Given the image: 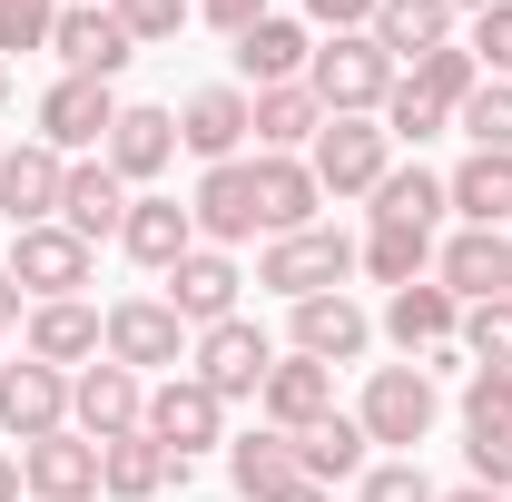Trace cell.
<instances>
[{"instance_id":"6da1fadb","label":"cell","mask_w":512,"mask_h":502,"mask_svg":"<svg viewBox=\"0 0 512 502\" xmlns=\"http://www.w3.org/2000/svg\"><path fill=\"white\" fill-rule=\"evenodd\" d=\"M394 79L404 69L384 60L375 30H335V40H316V60H306V89H316L325 119H375L384 99H394Z\"/></svg>"},{"instance_id":"7a4b0ae2","label":"cell","mask_w":512,"mask_h":502,"mask_svg":"<svg viewBox=\"0 0 512 502\" xmlns=\"http://www.w3.org/2000/svg\"><path fill=\"white\" fill-rule=\"evenodd\" d=\"M345 276H355V237H335V227L266 237V256H256V286H266V296H286V306H306V296H335Z\"/></svg>"},{"instance_id":"3957f363","label":"cell","mask_w":512,"mask_h":502,"mask_svg":"<svg viewBox=\"0 0 512 502\" xmlns=\"http://www.w3.org/2000/svg\"><path fill=\"white\" fill-rule=\"evenodd\" d=\"M434 414H444V394H434L424 365H375L365 375V404H355L365 443H394V453H414V443L434 434Z\"/></svg>"},{"instance_id":"277c9868","label":"cell","mask_w":512,"mask_h":502,"mask_svg":"<svg viewBox=\"0 0 512 502\" xmlns=\"http://www.w3.org/2000/svg\"><path fill=\"white\" fill-rule=\"evenodd\" d=\"M306 168H316L325 197H375L384 168H394V138H384V119H325L316 148H306Z\"/></svg>"},{"instance_id":"5b68a950","label":"cell","mask_w":512,"mask_h":502,"mask_svg":"<svg viewBox=\"0 0 512 502\" xmlns=\"http://www.w3.org/2000/svg\"><path fill=\"white\" fill-rule=\"evenodd\" d=\"M188 325H178V306H168V296H119V306H109V365H128V375H158V365H168V375H188Z\"/></svg>"},{"instance_id":"8992f818","label":"cell","mask_w":512,"mask_h":502,"mask_svg":"<svg viewBox=\"0 0 512 502\" xmlns=\"http://www.w3.org/2000/svg\"><path fill=\"white\" fill-rule=\"evenodd\" d=\"M89 266H99V247H79L60 217H50V227H10V286H20L30 306L79 296V286H89Z\"/></svg>"},{"instance_id":"52a82bcc","label":"cell","mask_w":512,"mask_h":502,"mask_svg":"<svg viewBox=\"0 0 512 502\" xmlns=\"http://www.w3.org/2000/svg\"><path fill=\"white\" fill-rule=\"evenodd\" d=\"M266 365H276V345L256 335L247 315H227V325H207L188 345V375L217 394V404H247V394H266Z\"/></svg>"},{"instance_id":"ba28073f","label":"cell","mask_w":512,"mask_h":502,"mask_svg":"<svg viewBox=\"0 0 512 502\" xmlns=\"http://www.w3.org/2000/svg\"><path fill=\"white\" fill-rule=\"evenodd\" d=\"M20 355H30V365H60V375H79V365H99V355H109V315L89 306V296L30 306V315H20Z\"/></svg>"},{"instance_id":"9c48e42d","label":"cell","mask_w":512,"mask_h":502,"mask_svg":"<svg viewBox=\"0 0 512 502\" xmlns=\"http://www.w3.org/2000/svg\"><path fill=\"white\" fill-rule=\"evenodd\" d=\"M50 50H60L69 79H119L138 60V40L119 30V10L109 0H60V20H50Z\"/></svg>"},{"instance_id":"30bf717a","label":"cell","mask_w":512,"mask_h":502,"mask_svg":"<svg viewBox=\"0 0 512 502\" xmlns=\"http://www.w3.org/2000/svg\"><path fill=\"white\" fill-rule=\"evenodd\" d=\"M109 128H119V89L109 79H50L40 89V138L60 148V158H79V148H109Z\"/></svg>"},{"instance_id":"8fae6325","label":"cell","mask_w":512,"mask_h":502,"mask_svg":"<svg viewBox=\"0 0 512 502\" xmlns=\"http://www.w3.org/2000/svg\"><path fill=\"white\" fill-rule=\"evenodd\" d=\"M138 414H148V384L128 375V365H79L69 375V434H89V443H119V434H138Z\"/></svg>"},{"instance_id":"7c38bea8","label":"cell","mask_w":512,"mask_h":502,"mask_svg":"<svg viewBox=\"0 0 512 502\" xmlns=\"http://www.w3.org/2000/svg\"><path fill=\"white\" fill-rule=\"evenodd\" d=\"M138 424H148V434L168 443L178 463H197L207 443H227V404H217V394H207L197 375H168L158 394H148V414H138Z\"/></svg>"},{"instance_id":"4fadbf2b","label":"cell","mask_w":512,"mask_h":502,"mask_svg":"<svg viewBox=\"0 0 512 502\" xmlns=\"http://www.w3.org/2000/svg\"><path fill=\"white\" fill-rule=\"evenodd\" d=\"M0 434L10 443H40V434H69V375L60 365H0Z\"/></svg>"},{"instance_id":"5bb4252c","label":"cell","mask_w":512,"mask_h":502,"mask_svg":"<svg viewBox=\"0 0 512 502\" xmlns=\"http://www.w3.org/2000/svg\"><path fill=\"white\" fill-rule=\"evenodd\" d=\"M60 178H69V158L50 138L0 148V217H10V227H50V217H60Z\"/></svg>"},{"instance_id":"9a60e30c","label":"cell","mask_w":512,"mask_h":502,"mask_svg":"<svg viewBox=\"0 0 512 502\" xmlns=\"http://www.w3.org/2000/svg\"><path fill=\"white\" fill-rule=\"evenodd\" d=\"M237 286H247V276H237V256H227V247H188L178 266H168V306H178L188 335L227 325V315H237Z\"/></svg>"},{"instance_id":"2e32d148","label":"cell","mask_w":512,"mask_h":502,"mask_svg":"<svg viewBox=\"0 0 512 502\" xmlns=\"http://www.w3.org/2000/svg\"><path fill=\"white\" fill-rule=\"evenodd\" d=\"M60 227L79 237V247H99V237H119V227H128V178L109 168V158H69V178H60Z\"/></svg>"},{"instance_id":"e0dca14e","label":"cell","mask_w":512,"mask_h":502,"mask_svg":"<svg viewBox=\"0 0 512 502\" xmlns=\"http://www.w3.org/2000/svg\"><path fill=\"white\" fill-rule=\"evenodd\" d=\"M188 473H197V463H178L148 424L119 434V443H99V493H109V502H158L168 483H188Z\"/></svg>"},{"instance_id":"ac0fdd59","label":"cell","mask_w":512,"mask_h":502,"mask_svg":"<svg viewBox=\"0 0 512 502\" xmlns=\"http://www.w3.org/2000/svg\"><path fill=\"white\" fill-rule=\"evenodd\" d=\"M188 217H197V247H237V237H266L256 227V168L247 158H227V168H207L188 197Z\"/></svg>"},{"instance_id":"d6986e66","label":"cell","mask_w":512,"mask_h":502,"mask_svg":"<svg viewBox=\"0 0 512 502\" xmlns=\"http://www.w3.org/2000/svg\"><path fill=\"white\" fill-rule=\"evenodd\" d=\"M247 138H256L247 89H188V99H178V148H197L207 168H227Z\"/></svg>"},{"instance_id":"ffe728a7","label":"cell","mask_w":512,"mask_h":502,"mask_svg":"<svg viewBox=\"0 0 512 502\" xmlns=\"http://www.w3.org/2000/svg\"><path fill=\"white\" fill-rule=\"evenodd\" d=\"M20 483H30V502H89V493H99V443H89V434L20 443Z\"/></svg>"},{"instance_id":"44dd1931","label":"cell","mask_w":512,"mask_h":502,"mask_svg":"<svg viewBox=\"0 0 512 502\" xmlns=\"http://www.w3.org/2000/svg\"><path fill=\"white\" fill-rule=\"evenodd\" d=\"M512 276V237L503 227H463L444 256H434V286H453V306H493Z\"/></svg>"},{"instance_id":"7402d4cb","label":"cell","mask_w":512,"mask_h":502,"mask_svg":"<svg viewBox=\"0 0 512 502\" xmlns=\"http://www.w3.org/2000/svg\"><path fill=\"white\" fill-rule=\"evenodd\" d=\"M256 404H266V424H276V434H306L316 414H335V365H316V355H276Z\"/></svg>"},{"instance_id":"603a6c76","label":"cell","mask_w":512,"mask_h":502,"mask_svg":"<svg viewBox=\"0 0 512 502\" xmlns=\"http://www.w3.org/2000/svg\"><path fill=\"white\" fill-rule=\"evenodd\" d=\"M384 335L404 345V365H414V355H434V345H453V335H463L453 286H434V276H424V286H394V296H384Z\"/></svg>"},{"instance_id":"cb8c5ba5","label":"cell","mask_w":512,"mask_h":502,"mask_svg":"<svg viewBox=\"0 0 512 502\" xmlns=\"http://www.w3.org/2000/svg\"><path fill=\"white\" fill-rule=\"evenodd\" d=\"M365 345H375V315L355 306L345 286H335V296H306V306H296V355H316V365H355Z\"/></svg>"},{"instance_id":"d4e9b609","label":"cell","mask_w":512,"mask_h":502,"mask_svg":"<svg viewBox=\"0 0 512 502\" xmlns=\"http://www.w3.org/2000/svg\"><path fill=\"white\" fill-rule=\"evenodd\" d=\"M247 168H256V227H266V237L316 227L325 188H316V168H306V158H247Z\"/></svg>"},{"instance_id":"484cf974","label":"cell","mask_w":512,"mask_h":502,"mask_svg":"<svg viewBox=\"0 0 512 502\" xmlns=\"http://www.w3.org/2000/svg\"><path fill=\"white\" fill-rule=\"evenodd\" d=\"M247 109H256V158H296V148H316V89L306 79H286V89H247Z\"/></svg>"},{"instance_id":"4316f807","label":"cell","mask_w":512,"mask_h":502,"mask_svg":"<svg viewBox=\"0 0 512 502\" xmlns=\"http://www.w3.org/2000/svg\"><path fill=\"white\" fill-rule=\"evenodd\" d=\"M119 247L148 266V276H168L178 256L197 247V217L178 207V197H128V227H119Z\"/></svg>"},{"instance_id":"83f0119b","label":"cell","mask_w":512,"mask_h":502,"mask_svg":"<svg viewBox=\"0 0 512 502\" xmlns=\"http://www.w3.org/2000/svg\"><path fill=\"white\" fill-rule=\"evenodd\" d=\"M109 168H119L128 188H148L168 158H178V109H119V128H109V148H99Z\"/></svg>"},{"instance_id":"f1b7e54d","label":"cell","mask_w":512,"mask_h":502,"mask_svg":"<svg viewBox=\"0 0 512 502\" xmlns=\"http://www.w3.org/2000/svg\"><path fill=\"white\" fill-rule=\"evenodd\" d=\"M365 453H375V443H365V424H355V414H316V424L296 434V473L335 493V483H365Z\"/></svg>"},{"instance_id":"f546056e","label":"cell","mask_w":512,"mask_h":502,"mask_svg":"<svg viewBox=\"0 0 512 502\" xmlns=\"http://www.w3.org/2000/svg\"><path fill=\"white\" fill-rule=\"evenodd\" d=\"M227 483H237L247 502H276L286 483H306V473H296V434H276V424L237 434V443H227Z\"/></svg>"},{"instance_id":"4dcf8cb0","label":"cell","mask_w":512,"mask_h":502,"mask_svg":"<svg viewBox=\"0 0 512 502\" xmlns=\"http://www.w3.org/2000/svg\"><path fill=\"white\" fill-rule=\"evenodd\" d=\"M306 60H316V40H306V20H256L247 40H237V69H247L256 89H286V79H306Z\"/></svg>"},{"instance_id":"1f68e13d","label":"cell","mask_w":512,"mask_h":502,"mask_svg":"<svg viewBox=\"0 0 512 502\" xmlns=\"http://www.w3.org/2000/svg\"><path fill=\"white\" fill-rule=\"evenodd\" d=\"M375 40H384V60H424V50H444L453 40V0H375Z\"/></svg>"},{"instance_id":"d6a6232c","label":"cell","mask_w":512,"mask_h":502,"mask_svg":"<svg viewBox=\"0 0 512 502\" xmlns=\"http://www.w3.org/2000/svg\"><path fill=\"white\" fill-rule=\"evenodd\" d=\"M444 197H453L463 227H512V158H483V148H473V158L444 178Z\"/></svg>"},{"instance_id":"836d02e7","label":"cell","mask_w":512,"mask_h":502,"mask_svg":"<svg viewBox=\"0 0 512 502\" xmlns=\"http://www.w3.org/2000/svg\"><path fill=\"white\" fill-rule=\"evenodd\" d=\"M355 266L375 276L384 296H394V286H424V276H434V237H424V227H375V237L355 247Z\"/></svg>"},{"instance_id":"e575fe53","label":"cell","mask_w":512,"mask_h":502,"mask_svg":"<svg viewBox=\"0 0 512 502\" xmlns=\"http://www.w3.org/2000/svg\"><path fill=\"white\" fill-rule=\"evenodd\" d=\"M453 197L434 168H384V188H375V227H424L434 237V217H444Z\"/></svg>"},{"instance_id":"d590c367","label":"cell","mask_w":512,"mask_h":502,"mask_svg":"<svg viewBox=\"0 0 512 502\" xmlns=\"http://www.w3.org/2000/svg\"><path fill=\"white\" fill-rule=\"evenodd\" d=\"M404 89H414V99H434V109H463V99H473V89H483V60H473V50H463V40H444V50H424V60L404 69Z\"/></svg>"},{"instance_id":"8d00e7d4","label":"cell","mask_w":512,"mask_h":502,"mask_svg":"<svg viewBox=\"0 0 512 502\" xmlns=\"http://www.w3.org/2000/svg\"><path fill=\"white\" fill-rule=\"evenodd\" d=\"M453 128H463L483 158H512V79H483V89L453 109Z\"/></svg>"},{"instance_id":"74e56055","label":"cell","mask_w":512,"mask_h":502,"mask_svg":"<svg viewBox=\"0 0 512 502\" xmlns=\"http://www.w3.org/2000/svg\"><path fill=\"white\" fill-rule=\"evenodd\" d=\"M463 355L512 375V296H493V306H463Z\"/></svg>"},{"instance_id":"f35d334b","label":"cell","mask_w":512,"mask_h":502,"mask_svg":"<svg viewBox=\"0 0 512 502\" xmlns=\"http://www.w3.org/2000/svg\"><path fill=\"white\" fill-rule=\"evenodd\" d=\"M375 119H384V138H394V148H424V138H444V128H453L444 109H434V99H414L404 79H394V99H384Z\"/></svg>"},{"instance_id":"ab89813d","label":"cell","mask_w":512,"mask_h":502,"mask_svg":"<svg viewBox=\"0 0 512 502\" xmlns=\"http://www.w3.org/2000/svg\"><path fill=\"white\" fill-rule=\"evenodd\" d=\"M493 424H512V375L503 365H473L463 375V434H493Z\"/></svg>"},{"instance_id":"60d3db41","label":"cell","mask_w":512,"mask_h":502,"mask_svg":"<svg viewBox=\"0 0 512 502\" xmlns=\"http://www.w3.org/2000/svg\"><path fill=\"white\" fill-rule=\"evenodd\" d=\"M109 10H119V30L138 40V50H158V40H178V30H188L197 0H109Z\"/></svg>"},{"instance_id":"b9f144b4","label":"cell","mask_w":512,"mask_h":502,"mask_svg":"<svg viewBox=\"0 0 512 502\" xmlns=\"http://www.w3.org/2000/svg\"><path fill=\"white\" fill-rule=\"evenodd\" d=\"M355 502H434V483H424V463H414V453H394V463H365Z\"/></svg>"},{"instance_id":"7bdbcfd3","label":"cell","mask_w":512,"mask_h":502,"mask_svg":"<svg viewBox=\"0 0 512 502\" xmlns=\"http://www.w3.org/2000/svg\"><path fill=\"white\" fill-rule=\"evenodd\" d=\"M50 20H60V0H0V60L10 50H50Z\"/></svg>"},{"instance_id":"ee69618b","label":"cell","mask_w":512,"mask_h":502,"mask_svg":"<svg viewBox=\"0 0 512 502\" xmlns=\"http://www.w3.org/2000/svg\"><path fill=\"white\" fill-rule=\"evenodd\" d=\"M473 60H483V79H512V0H493V10H473V40H463Z\"/></svg>"},{"instance_id":"f6af8a7d","label":"cell","mask_w":512,"mask_h":502,"mask_svg":"<svg viewBox=\"0 0 512 502\" xmlns=\"http://www.w3.org/2000/svg\"><path fill=\"white\" fill-rule=\"evenodd\" d=\"M463 463H473V483H483V493H512V424L463 434Z\"/></svg>"},{"instance_id":"bcb514c9","label":"cell","mask_w":512,"mask_h":502,"mask_svg":"<svg viewBox=\"0 0 512 502\" xmlns=\"http://www.w3.org/2000/svg\"><path fill=\"white\" fill-rule=\"evenodd\" d=\"M197 20H207V30H227V40H247L256 20H266V0H197Z\"/></svg>"},{"instance_id":"7dc6e473","label":"cell","mask_w":512,"mask_h":502,"mask_svg":"<svg viewBox=\"0 0 512 502\" xmlns=\"http://www.w3.org/2000/svg\"><path fill=\"white\" fill-rule=\"evenodd\" d=\"M316 30H375V0H306Z\"/></svg>"},{"instance_id":"c3c4849f","label":"cell","mask_w":512,"mask_h":502,"mask_svg":"<svg viewBox=\"0 0 512 502\" xmlns=\"http://www.w3.org/2000/svg\"><path fill=\"white\" fill-rule=\"evenodd\" d=\"M20 325V286H10V266H0V335Z\"/></svg>"},{"instance_id":"681fc988","label":"cell","mask_w":512,"mask_h":502,"mask_svg":"<svg viewBox=\"0 0 512 502\" xmlns=\"http://www.w3.org/2000/svg\"><path fill=\"white\" fill-rule=\"evenodd\" d=\"M30 483H20V453H0V502H20Z\"/></svg>"},{"instance_id":"f907efd6","label":"cell","mask_w":512,"mask_h":502,"mask_svg":"<svg viewBox=\"0 0 512 502\" xmlns=\"http://www.w3.org/2000/svg\"><path fill=\"white\" fill-rule=\"evenodd\" d=\"M276 502H335V493H325V483H286Z\"/></svg>"},{"instance_id":"816d5d0a","label":"cell","mask_w":512,"mask_h":502,"mask_svg":"<svg viewBox=\"0 0 512 502\" xmlns=\"http://www.w3.org/2000/svg\"><path fill=\"white\" fill-rule=\"evenodd\" d=\"M434 502H503V493H483V483H453V493H434Z\"/></svg>"},{"instance_id":"f5cc1de1","label":"cell","mask_w":512,"mask_h":502,"mask_svg":"<svg viewBox=\"0 0 512 502\" xmlns=\"http://www.w3.org/2000/svg\"><path fill=\"white\" fill-rule=\"evenodd\" d=\"M463 10H493V0H453V20H463Z\"/></svg>"},{"instance_id":"db71d44e","label":"cell","mask_w":512,"mask_h":502,"mask_svg":"<svg viewBox=\"0 0 512 502\" xmlns=\"http://www.w3.org/2000/svg\"><path fill=\"white\" fill-rule=\"evenodd\" d=\"M0 99H10V60H0Z\"/></svg>"},{"instance_id":"11a10c76","label":"cell","mask_w":512,"mask_h":502,"mask_svg":"<svg viewBox=\"0 0 512 502\" xmlns=\"http://www.w3.org/2000/svg\"><path fill=\"white\" fill-rule=\"evenodd\" d=\"M503 296H512V276H503Z\"/></svg>"}]
</instances>
